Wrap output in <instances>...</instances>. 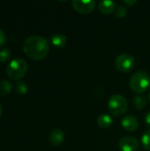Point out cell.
Listing matches in <instances>:
<instances>
[{
    "instance_id": "cell-1",
    "label": "cell",
    "mask_w": 150,
    "mask_h": 151,
    "mask_svg": "<svg viewBox=\"0 0 150 151\" xmlns=\"http://www.w3.org/2000/svg\"><path fill=\"white\" fill-rule=\"evenodd\" d=\"M24 53L33 60H42L45 58L50 51L48 40L40 35L27 37L23 42Z\"/></svg>"
},
{
    "instance_id": "cell-2",
    "label": "cell",
    "mask_w": 150,
    "mask_h": 151,
    "mask_svg": "<svg viewBox=\"0 0 150 151\" xmlns=\"http://www.w3.org/2000/svg\"><path fill=\"white\" fill-rule=\"evenodd\" d=\"M129 86L131 89L137 94L146 92L150 86L149 73L145 71H139L135 73L129 81Z\"/></svg>"
},
{
    "instance_id": "cell-3",
    "label": "cell",
    "mask_w": 150,
    "mask_h": 151,
    "mask_svg": "<svg viewBox=\"0 0 150 151\" xmlns=\"http://www.w3.org/2000/svg\"><path fill=\"white\" fill-rule=\"evenodd\" d=\"M108 109L113 116L120 117L126 112L128 109V104L123 96L113 95L108 101Z\"/></svg>"
},
{
    "instance_id": "cell-4",
    "label": "cell",
    "mask_w": 150,
    "mask_h": 151,
    "mask_svg": "<svg viewBox=\"0 0 150 151\" xmlns=\"http://www.w3.org/2000/svg\"><path fill=\"white\" fill-rule=\"evenodd\" d=\"M27 71V62L21 58L11 60L6 67V73L11 80L21 79Z\"/></svg>"
},
{
    "instance_id": "cell-5",
    "label": "cell",
    "mask_w": 150,
    "mask_h": 151,
    "mask_svg": "<svg viewBox=\"0 0 150 151\" xmlns=\"http://www.w3.org/2000/svg\"><path fill=\"white\" fill-rule=\"evenodd\" d=\"M116 68L121 73H130L135 67V59L130 54H120L115 59Z\"/></svg>"
},
{
    "instance_id": "cell-6",
    "label": "cell",
    "mask_w": 150,
    "mask_h": 151,
    "mask_svg": "<svg viewBox=\"0 0 150 151\" xmlns=\"http://www.w3.org/2000/svg\"><path fill=\"white\" fill-rule=\"evenodd\" d=\"M95 1H81V0H74L72 2V5L73 9L81 14H88L90 13L92 11H94L95 7Z\"/></svg>"
},
{
    "instance_id": "cell-7",
    "label": "cell",
    "mask_w": 150,
    "mask_h": 151,
    "mask_svg": "<svg viewBox=\"0 0 150 151\" xmlns=\"http://www.w3.org/2000/svg\"><path fill=\"white\" fill-rule=\"evenodd\" d=\"M118 147L121 151H136L139 149V142L133 136H125L120 139Z\"/></svg>"
},
{
    "instance_id": "cell-8",
    "label": "cell",
    "mask_w": 150,
    "mask_h": 151,
    "mask_svg": "<svg viewBox=\"0 0 150 151\" xmlns=\"http://www.w3.org/2000/svg\"><path fill=\"white\" fill-rule=\"evenodd\" d=\"M122 127L128 132H133L139 127V121L133 116H126L121 120Z\"/></svg>"
},
{
    "instance_id": "cell-9",
    "label": "cell",
    "mask_w": 150,
    "mask_h": 151,
    "mask_svg": "<svg viewBox=\"0 0 150 151\" xmlns=\"http://www.w3.org/2000/svg\"><path fill=\"white\" fill-rule=\"evenodd\" d=\"M64 139H65L64 132L59 128H54L50 133V135H49L50 142L51 143V145L55 147L61 145L64 142Z\"/></svg>"
},
{
    "instance_id": "cell-10",
    "label": "cell",
    "mask_w": 150,
    "mask_h": 151,
    "mask_svg": "<svg viewBox=\"0 0 150 151\" xmlns=\"http://www.w3.org/2000/svg\"><path fill=\"white\" fill-rule=\"evenodd\" d=\"M116 4L113 1H101L98 4V9L99 11L105 15L111 14L115 9H116Z\"/></svg>"
},
{
    "instance_id": "cell-11",
    "label": "cell",
    "mask_w": 150,
    "mask_h": 151,
    "mask_svg": "<svg viewBox=\"0 0 150 151\" xmlns=\"http://www.w3.org/2000/svg\"><path fill=\"white\" fill-rule=\"evenodd\" d=\"M51 43L57 48H63L65 46L67 39L63 34H54L50 37Z\"/></svg>"
},
{
    "instance_id": "cell-12",
    "label": "cell",
    "mask_w": 150,
    "mask_h": 151,
    "mask_svg": "<svg viewBox=\"0 0 150 151\" xmlns=\"http://www.w3.org/2000/svg\"><path fill=\"white\" fill-rule=\"evenodd\" d=\"M97 124L102 128H109L112 125V118L108 114H102L97 119Z\"/></svg>"
},
{
    "instance_id": "cell-13",
    "label": "cell",
    "mask_w": 150,
    "mask_h": 151,
    "mask_svg": "<svg viewBox=\"0 0 150 151\" xmlns=\"http://www.w3.org/2000/svg\"><path fill=\"white\" fill-rule=\"evenodd\" d=\"M133 103L134 107H135L137 110L141 111V110H142V109L145 108V106H146V104H147V99H146V97H145L144 96H142V95H137V96H134L133 102Z\"/></svg>"
},
{
    "instance_id": "cell-14",
    "label": "cell",
    "mask_w": 150,
    "mask_h": 151,
    "mask_svg": "<svg viewBox=\"0 0 150 151\" xmlns=\"http://www.w3.org/2000/svg\"><path fill=\"white\" fill-rule=\"evenodd\" d=\"M11 83L7 80H3L0 81V96H7L11 90Z\"/></svg>"
},
{
    "instance_id": "cell-15",
    "label": "cell",
    "mask_w": 150,
    "mask_h": 151,
    "mask_svg": "<svg viewBox=\"0 0 150 151\" xmlns=\"http://www.w3.org/2000/svg\"><path fill=\"white\" fill-rule=\"evenodd\" d=\"M141 144L145 150L150 151V129L147 130L141 137Z\"/></svg>"
},
{
    "instance_id": "cell-16",
    "label": "cell",
    "mask_w": 150,
    "mask_h": 151,
    "mask_svg": "<svg viewBox=\"0 0 150 151\" xmlns=\"http://www.w3.org/2000/svg\"><path fill=\"white\" fill-rule=\"evenodd\" d=\"M11 57V51L9 49H3L0 50V62L6 63Z\"/></svg>"
},
{
    "instance_id": "cell-17",
    "label": "cell",
    "mask_w": 150,
    "mask_h": 151,
    "mask_svg": "<svg viewBox=\"0 0 150 151\" xmlns=\"http://www.w3.org/2000/svg\"><path fill=\"white\" fill-rule=\"evenodd\" d=\"M15 89L19 95H25L27 92V86L24 81H19L15 85Z\"/></svg>"
},
{
    "instance_id": "cell-18",
    "label": "cell",
    "mask_w": 150,
    "mask_h": 151,
    "mask_svg": "<svg viewBox=\"0 0 150 151\" xmlns=\"http://www.w3.org/2000/svg\"><path fill=\"white\" fill-rule=\"evenodd\" d=\"M114 12H115V16H116L117 18L121 19V18H124V17L126 15V13H127V9H126V7L124 6V5H118V7H116V9H115Z\"/></svg>"
},
{
    "instance_id": "cell-19",
    "label": "cell",
    "mask_w": 150,
    "mask_h": 151,
    "mask_svg": "<svg viewBox=\"0 0 150 151\" xmlns=\"http://www.w3.org/2000/svg\"><path fill=\"white\" fill-rule=\"evenodd\" d=\"M6 41V37H5V34L0 29V47H2Z\"/></svg>"
},
{
    "instance_id": "cell-20",
    "label": "cell",
    "mask_w": 150,
    "mask_h": 151,
    "mask_svg": "<svg viewBox=\"0 0 150 151\" xmlns=\"http://www.w3.org/2000/svg\"><path fill=\"white\" fill-rule=\"evenodd\" d=\"M145 124L147 125V127H150V111L147 112V114L145 115Z\"/></svg>"
},
{
    "instance_id": "cell-21",
    "label": "cell",
    "mask_w": 150,
    "mask_h": 151,
    "mask_svg": "<svg viewBox=\"0 0 150 151\" xmlns=\"http://www.w3.org/2000/svg\"><path fill=\"white\" fill-rule=\"evenodd\" d=\"M124 3H125L126 4H127L128 6H132L133 4H136V1H135V0H132V1H131V0H128V1H127V0H125Z\"/></svg>"
},
{
    "instance_id": "cell-22",
    "label": "cell",
    "mask_w": 150,
    "mask_h": 151,
    "mask_svg": "<svg viewBox=\"0 0 150 151\" xmlns=\"http://www.w3.org/2000/svg\"><path fill=\"white\" fill-rule=\"evenodd\" d=\"M2 112H3V108H2V105H1V104H0V117H1V115H2Z\"/></svg>"
},
{
    "instance_id": "cell-23",
    "label": "cell",
    "mask_w": 150,
    "mask_h": 151,
    "mask_svg": "<svg viewBox=\"0 0 150 151\" xmlns=\"http://www.w3.org/2000/svg\"><path fill=\"white\" fill-rule=\"evenodd\" d=\"M148 97H149V102H150V91H149V96H148Z\"/></svg>"
}]
</instances>
